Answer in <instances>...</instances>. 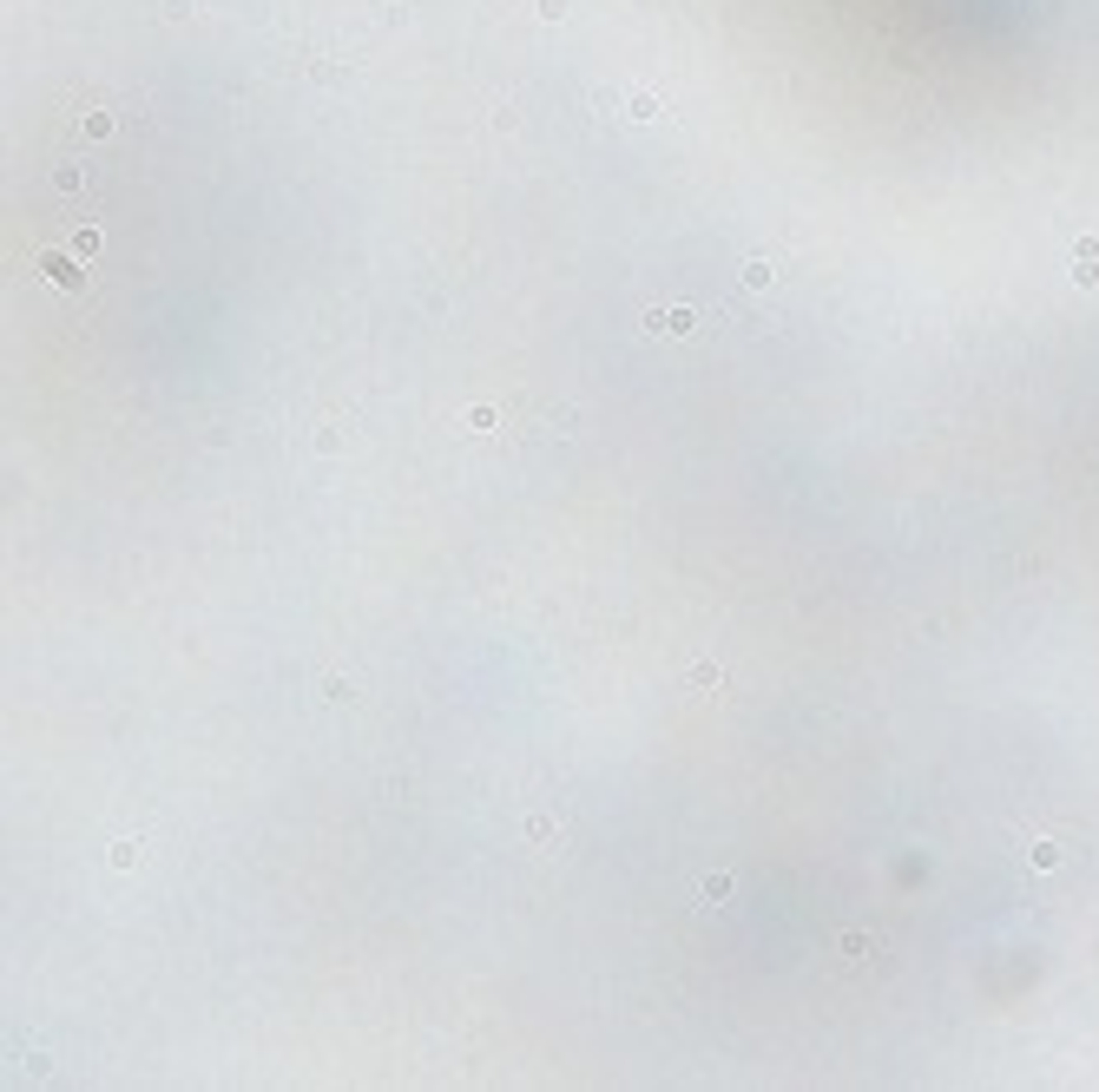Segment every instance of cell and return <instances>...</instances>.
I'll list each match as a JSON object with an SVG mask.
<instances>
[{"label":"cell","mask_w":1099,"mask_h":1092,"mask_svg":"<svg viewBox=\"0 0 1099 1092\" xmlns=\"http://www.w3.org/2000/svg\"><path fill=\"white\" fill-rule=\"evenodd\" d=\"M770 276H777V271H770V264H764V257H750V264H744V283H750V290H764V283H770Z\"/></svg>","instance_id":"cell-8"},{"label":"cell","mask_w":1099,"mask_h":1092,"mask_svg":"<svg viewBox=\"0 0 1099 1092\" xmlns=\"http://www.w3.org/2000/svg\"><path fill=\"white\" fill-rule=\"evenodd\" d=\"M461 428H467V435H487V428H501V415L481 402V408H467V415H461Z\"/></svg>","instance_id":"cell-4"},{"label":"cell","mask_w":1099,"mask_h":1092,"mask_svg":"<svg viewBox=\"0 0 1099 1092\" xmlns=\"http://www.w3.org/2000/svg\"><path fill=\"white\" fill-rule=\"evenodd\" d=\"M645 329H652V336H691V329H698V310H691V303H665V310L645 316Z\"/></svg>","instance_id":"cell-2"},{"label":"cell","mask_w":1099,"mask_h":1092,"mask_svg":"<svg viewBox=\"0 0 1099 1092\" xmlns=\"http://www.w3.org/2000/svg\"><path fill=\"white\" fill-rule=\"evenodd\" d=\"M691 685H698V691H718V685H725V671L705 658V665H691Z\"/></svg>","instance_id":"cell-6"},{"label":"cell","mask_w":1099,"mask_h":1092,"mask_svg":"<svg viewBox=\"0 0 1099 1092\" xmlns=\"http://www.w3.org/2000/svg\"><path fill=\"white\" fill-rule=\"evenodd\" d=\"M1027 862H1033V869H1060V842H1033Z\"/></svg>","instance_id":"cell-7"},{"label":"cell","mask_w":1099,"mask_h":1092,"mask_svg":"<svg viewBox=\"0 0 1099 1092\" xmlns=\"http://www.w3.org/2000/svg\"><path fill=\"white\" fill-rule=\"evenodd\" d=\"M725 895H731V875H725V869H718V875H705V889H698V902H705V909H718Z\"/></svg>","instance_id":"cell-5"},{"label":"cell","mask_w":1099,"mask_h":1092,"mask_svg":"<svg viewBox=\"0 0 1099 1092\" xmlns=\"http://www.w3.org/2000/svg\"><path fill=\"white\" fill-rule=\"evenodd\" d=\"M66 251H73V257H86V264H92V257H99V231H92V224H80V231L66 237Z\"/></svg>","instance_id":"cell-3"},{"label":"cell","mask_w":1099,"mask_h":1092,"mask_svg":"<svg viewBox=\"0 0 1099 1092\" xmlns=\"http://www.w3.org/2000/svg\"><path fill=\"white\" fill-rule=\"evenodd\" d=\"M40 271H46L53 290H86V257H73V251H46Z\"/></svg>","instance_id":"cell-1"},{"label":"cell","mask_w":1099,"mask_h":1092,"mask_svg":"<svg viewBox=\"0 0 1099 1092\" xmlns=\"http://www.w3.org/2000/svg\"><path fill=\"white\" fill-rule=\"evenodd\" d=\"M658 112H665V105H658L652 92H633V119H658Z\"/></svg>","instance_id":"cell-9"}]
</instances>
